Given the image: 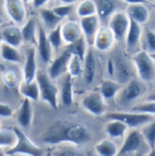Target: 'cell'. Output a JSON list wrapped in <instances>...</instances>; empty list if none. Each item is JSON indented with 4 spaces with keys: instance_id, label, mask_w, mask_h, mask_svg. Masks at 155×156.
I'll return each mask as SVG.
<instances>
[{
    "instance_id": "1",
    "label": "cell",
    "mask_w": 155,
    "mask_h": 156,
    "mask_svg": "<svg viewBox=\"0 0 155 156\" xmlns=\"http://www.w3.org/2000/svg\"><path fill=\"white\" fill-rule=\"evenodd\" d=\"M92 138V132L85 124L76 121L60 120L47 129L43 142L51 145L68 143L78 146L89 143Z\"/></svg>"
},
{
    "instance_id": "2",
    "label": "cell",
    "mask_w": 155,
    "mask_h": 156,
    "mask_svg": "<svg viewBox=\"0 0 155 156\" xmlns=\"http://www.w3.org/2000/svg\"><path fill=\"white\" fill-rule=\"evenodd\" d=\"M38 83L41 98L46 102L52 108H58V86L55 83V79L50 76L48 72L44 70H38L37 74V79Z\"/></svg>"
},
{
    "instance_id": "3",
    "label": "cell",
    "mask_w": 155,
    "mask_h": 156,
    "mask_svg": "<svg viewBox=\"0 0 155 156\" xmlns=\"http://www.w3.org/2000/svg\"><path fill=\"white\" fill-rule=\"evenodd\" d=\"M140 80L149 83L155 79V60L148 51H139L132 58Z\"/></svg>"
},
{
    "instance_id": "4",
    "label": "cell",
    "mask_w": 155,
    "mask_h": 156,
    "mask_svg": "<svg viewBox=\"0 0 155 156\" xmlns=\"http://www.w3.org/2000/svg\"><path fill=\"white\" fill-rule=\"evenodd\" d=\"M14 129L17 134V142L15 146L5 152V154H26L33 156H41L44 154V151L42 150V148H40L34 142H32L22 129L18 127H15Z\"/></svg>"
},
{
    "instance_id": "5",
    "label": "cell",
    "mask_w": 155,
    "mask_h": 156,
    "mask_svg": "<svg viewBox=\"0 0 155 156\" xmlns=\"http://www.w3.org/2000/svg\"><path fill=\"white\" fill-rule=\"evenodd\" d=\"M143 81L137 79H131L125 83L122 90H120L116 95L117 103L122 106H126L138 99L145 92L146 87Z\"/></svg>"
},
{
    "instance_id": "6",
    "label": "cell",
    "mask_w": 155,
    "mask_h": 156,
    "mask_svg": "<svg viewBox=\"0 0 155 156\" xmlns=\"http://www.w3.org/2000/svg\"><path fill=\"white\" fill-rule=\"evenodd\" d=\"M131 18L126 11L118 10L112 15L108 20V27L113 31L115 39L118 42L125 39L130 27Z\"/></svg>"
},
{
    "instance_id": "7",
    "label": "cell",
    "mask_w": 155,
    "mask_h": 156,
    "mask_svg": "<svg viewBox=\"0 0 155 156\" xmlns=\"http://www.w3.org/2000/svg\"><path fill=\"white\" fill-rule=\"evenodd\" d=\"M144 144H147V142L142 131L136 128H132V130L126 134L124 143L122 145L121 149H119L117 155L138 154Z\"/></svg>"
},
{
    "instance_id": "8",
    "label": "cell",
    "mask_w": 155,
    "mask_h": 156,
    "mask_svg": "<svg viewBox=\"0 0 155 156\" xmlns=\"http://www.w3.org/2000/svg\"><path fill=\"white\" fill-rule=\"evenodd\" d=\"M154 116L155 115H153L135 111H132V113H112L106 115V117L110 120L117 119L124 122L131 128H137L139 126H143L153 121Z\"/></svg>"
},
{
    "instance_id": "9",
    "label": "cell",
    "mask_w": 155,
    "mask_h": 156,
    "mask_svg": "<svg viewBox=\"0 0 155 156\" xmlns=\"http://www.w3.org/2000/svg\"><path fill=\"white\" fill-rule=\"evenodd\" d=\"M104 97L101 92L92 91L88 93L82 100V105L85 111L93 115L98 116L105 113L106 106Z\"/></svg>"
},
{
    "instance_id": "10",
    "label": "cell",
    "mask_w": 155,
    "mask_h": 156,
    "mask_svg": "<svg viewBox=\"0 0 155 156\" xmlns=\"http://www.w3.org/2000/svg\"><path fill=\"white\" fill-rule=\"evenodd\" d=\"M23 0H4L6 15L16 25H22L26 18V10Z\"/></svg>"
},
{
    "instance_id": "11",
    "label": "cell",
    "mask_w": 155,
    "mask_h": 156,
    "mask_svg": "<svg viewBox=\"0 0 155 156\" xmlns=\"http://www.w3.org/2000/svg\"><path fill=\"white\" fill-rule=\"evenodd\" d=\"M101 19L97 14L80 18V26L83 37L89 44H93L95 36L100 28Z\"/></svg>"
},
{
    "instance_id": "12",
    "label": "cell",
    "mask_w": 155,
    "mask_h": 156,
    "mask_svg": "<svg viewBox=\"0 0 155 156\" xmlns=\"http://www.w3.org/2000/svg\"><path fill=\"white\" fill-rule=\"evenodd\" d=\"M72 54L65 49L64 53H62L58 57L53 60L50 63V66L47 71L50 76L55 80L64 76V75H65L68 71V66Z\"/></svg>"
},
{
    "instance_id": "13",
    "label": "cell",
    "mask_w": 155,
    "mask_h": 156,
    "mask_svg": "<svg viewBox=\"0 0 155 156\" xmlns=\"http://www.w3.org/2000/svg\"><path fill=\"white\" fill-rule=\"evenodd\" d=\"M114 41H116V39L111 28L109 27H102L95 36L93 45L95 49L105 52L112 48Z\"/></svg>"
},
{
    "instance_id": "14",
    "label": "cell",
    "mask_w": 155,
    "mask_h": 156,
    "mask_svg": "<svg viewBox=\"0 0 155 156\" xmlns=\"http://www.w3.org/2000/svg\"><path fill=\"white\" fill-rule=\"evenodd\" d=\"M37 49L42 61L44 64L51 63L53 55V45L48 39L44 29L38 26V35H37Z\"/></svg>"
},
{
    "instance_id": "15",
    "label": "cell",
    "mask_w": 155,
    "mask_h": 156,
    "mask_svg": "<svg viewBox=\"0 0 155 156\" xmlns=\"http://www.w3.org/2000/svg\"><path fill=\"white\" fill-rule=\"evenodd\" d=\"M37 66L36 61V48L29 47L26 53L24 66V81L26 83L33 82L37 79Z\"/></svg>"
},
{
    "instance_id": "16",
    "label": "cell",
    "mask_w": 155,
    "mask_h": 156,
    "mask_svg": "<svg viewBox=\"0 0 155 156\" xmlns=\"http://www.w3.org/2000/svg\"><path fill=\"white\" fill-rule=\"evenodd\" d=\"M62 36L64 42L67 44H73L74 42L77 41L82 37H83L80 23L74 20H68L65 21L62 27Z\"/></svg>"
},
{
    "instance_id": "17",
    "label": "cell",
    "mask_w": 155,
    "mask_h": 156,
    "mask_svg": "<svg viewBox=\"0 0 155 156\" xmlns=\"http://www.w3.org/2000/svg\"><path fill=\"white\" fill-rule=\"evenodd\" d=\"M126 12L131 19H133L140 24L147 23L150 18V11L145 5V3L129 4Z\"/></svg>"
},
{
    "instance_id": "18",
    "label": "cell",
    "mask_w": 155,
    "mask_h": 156,
    "mask_svg": "<svg viewBox=\"0 0 155 156\" xmlns=\"http://www.w3.org/2000/svg\"><path fill=\"white\" fill-rule=\"evenodd\" d=\"M2 41L16 47H20L24 42L21 28L16 26H8L2 28Z\"/></svg>"
},
{
    "instance_id": "19",
    "label": "cell",
    "mask_w": 155,
    "mask_h": 156,
    "mask_svg": "<svg viewBox=\"0 0 155 156\" xmlns=\"http://www.w3.org/2000/svg\"><path fill=\"white\" fill-rule=\"evenodd\" d=\"M32 100L29 98L24 97V100L20 105L18 115H17V122L19 125L26 129L28 128L33 121V116H34V110H33V105H32Z\"/></svg>"
},
{
    "instance_id": "20",
    "label": "cell",
    "mask_w": 155,
    "mask_h": 156,
    "mask_svg": "<svg viewBox=\"0 0 155 156\" xmlns=\"http://www.w3.org/2000/svg\"><path fill=\"white\" fill-rule=\"evenodd\" d=\"M140 23L136 22L133 19H131L130 27L125 37V44L128 51L134 50L140 43L142 37V27Z\"/></svg>"
},
{
    "instance_id": "21",
    "label": "cell",
    "mask_w": 155,
    "mask_h": 156,
    "mask_svg": "<svg viewBox=\"0 0 155 156\" xmlns=\"http://www.w3.org/2000/svg\"><path fill=\"white\" fill-rule=\"evenodd\" d=\"M96 72V60L92 48L87 50L84 61H83V77L87 83H91Z\"/></svg>"
},
{
    "instance_id": "22",
    "label": "cell",
    "mask_w": 155,
    "mask_h": 156,
    "mask_svg": "<svg viewBox=\"0 0 155 156\" xmlns=\"http://www.w3.org/2000/svg\"><path fill=\"white\" fill-rule=\"evenodd\" d=\"M72 76L69 73L64 75L61 87V101L65 106H71L74 101Z\"/></svg>"
},
{
    "instance_id": "23",
    "label": "cell",
    "mask_w": 155,
    "mask_h": 156,
    "mask_svg": "<svg viewBox=\"0 0 155 156\" xmlns=\"http://www.w3.org/2000/svg\"><path fill=\"white\" fill-rule=\"evenodd\" d=\"M97 15L99 16L101 21L109 20L113 14L117 11L116 0H97Z\"/></svg>"
},
{
    "instance_id": "24",
    "label": "cell",
    "mask_w": 155,
    "mask_h": 156,
    "mask_svg": "<svg viewBox=\"0 0 155 156\" xmlns=\"http://www.w3.org/2000/svg\"><path fill=\"white\" fill-rule=\"evenodd\" d=\"M128 127L129 126L124 122L117 119H112L105 125V133L109 137L118 139L125 135Z\"/></svg>"
},
{
    "instance_id": "25",
    "label": "cell",
    "mask_w": 155,
    "mask_h": 156,
    "mask_svg": "<svg viewBox=\"0 0 155 156\" xmlns=\"http://www.w3.org/2000/svg\"><path fill=\"white\" fill-rule=\"evenodd\" d=\"M1 57L4 61L9 63L19 64L22 61V55L18 47L13 46L3 41L1 42Z\"/></svg>"
},
{
    "instance_id": "26",
    "label": "cell",
    "mask_w": 155,
    "mask_h": 156,
    "mask_svg": "<svg viewBox=\"0 0 155 156\" xmlns=\"http://www.w3.org/2000/svg\"><path fill=\"white\" fill-rule=\"evenodd\" d=\"M24 41L26 43H36L38 35V26L34 17H30L21 27Z\"/></svg>"
},
{
    "instance_id": "27",
    "label": "cell",
    "mask_w": 155,
    "mask_h": 156,
    "mask_svg": "<svg viewBox=\"0 0 155 156\" xmlns=\"http://www.w3.org/2000/svg\"><path fill=\"white\" fill-rule=\"evenodd\" d=\"M114 74L116 75L117 81L122 84L128 83L132 77V71L129 65L122 58H118L114 64Z\"/></svg>"
},
{
    "instance_id": "28",
    "label": "cell",
    "mask_w": 155,
    "mask_h": 156,
    "mask_svg": "<svg viewBox=\"0 0 155 156\" xmlns=\"http://www.w3.org/2000/svg\"><path fill=\"white\" fill-rule=\"evenodd\" d=\"M20 85V93L24 97L29 98L32 101H38L39 98L41 97V93H40V88H39L38 83L37 80L26 83L25 81L21 82Z\"/></svg>"
},
{
    "instance_id": "29",
    "label": "cell",
    "mask_w": 155,
    "mask_h": 156,
    "mask_svg": "<svg viewBox=\"0 0 155 156\" xmlns=\"http://www.w3.org/2000/svg\"><path fill=\"white\" fill-rule=\"evenodd\" d=\"M95 153L101 156H114L118 154V148L114 141L104 139L98 142L94 147Z\"/></svg>"
},
{
    "instance_id": "30",
    "label": "cell",
    "mask_w": 155,
    "mask_h": 156,
    "mask_svg": "<svg viewBox=\"0 0 155 156\" xmlns=\"http://www.w3.org/2000/svg\"><path fill=\"white\" fill-rule=\"evenodd\" d=\"M17 142V134L14 128L1 127L0 129V145L1 148L5 147L10 149L16 145Z\"/></svg>"
},
{
    "instance_id": "31",
    "label": "cell",
    "mask_w": 155,
    "mask_h": 156,
    "mask_svg": "<svg viewBox=\"0 0 155 156\" xmlns=\"http://www.w3.org/2000/svg\"><path fill=\"white\" fill-rule=\"evenodd\" d=\"M39 15H40V17L43 20L44 24L50 29H54L58 25H60V22L63 19L62 17H60L59 16H57L55 13L53 8L49 9V8L43 7L40 9Z\"/></svg>"
},
{
    "instance_id": "32",
    "label": "cell",
    "mask_w": 155,
    "mask_h": 156,
    "mask_svg": "<svg viewBox=\"0 0 155 156\" xmlns=\"http://www.w3.org/2000/svg\"><path fill=\"white\" fill-rule=\"evenodd\" d=\"M121 83L118 81L105 79L101 83L100 92L105 99H112L115 97L121 90Z\"/></svg>"
},
{
    "instance_id": "33",
    "label": "cell",
    "mask_w": 155,
    "mask_h": 156,
    "mask_svg": "<svg viewBox=\"0 0 155 156\" xmlns=\"http://www.w3.org/2000/svg\"><path fill=\"white\" fill-rule=\"evenodd\" d=\"M76 14L80 18L97 14L96 2L93 0H82L76 6Z\"/></svg>"
},
{
    "instance_id": "34",
    "label": "cell",
    "mask_w": 155,
    "mask_h": 156,
    "mask_svg": "<svg viewBox=\"0 0 155 156\" xmlns=\"http://www.w3.org/2000/svg\"><path fill=\"white\" fill-rule=\"evenodd\" d=\"M86 43L87 42L84 38V37H82L81 38L74 42L73 44H68L66 50L68 52H70L73 55H77L83 61H84V58H85V55L87 53Z\"/></svg>"
},
{
    "instance_id": "35",
    "label": "cell",
    "mask_w": 155,
    "mask_h": 156,
    "mask_svg": "<svg viewBox=\"0 0 155 156\" xmlns=\"http://www.w3.org/2000/svg\"><path fill=\"white\" fill-rule=\"evenodd\" d=\"M151 150H155V119L153 121L143 125L141 129Z\"/></svg>"
},
{
    "instance_id": "36",
    "label": "cell",
    "mask_w": 155,
    "mask_h": 156,
    "mask_svg": "<svg viewBox=\"0 0 155 156\" xmlns=\"http://www.w3.org/2000/svg\"><path fill=\"white\" fill-rule=\"evenodd\" d=\"M2 80L4 83L9 88H15L21 83H19V76L17 73L13 69H6L2 72Z\"/></svg>"
},
{
    "instance_id": "37",
    "label": "cell",
    "mask_w": 155,
    "mask_h": 156,
    "mask_svg": "<svg viewBox=\"0 0 155 156\" xmlns=\"http://www.w3.org/2000/svg\"><path fill=\"white\" fill-rule=\"evenodd\" d=\"M83 61L79 56L72 55L68 66V73L71 75L72 77H77L82 73H83Z\"/></svg>"
},
{
    "instance_id": "38",
    "label": "cell",
    "mask_w": 155,
    "mask_h": 156,
    "mask_svg": "<svg viewBox=\"0 0 155 156\" xmlns=\"http://www.w3.org/2000/svg\"><path fill=\"white\" fill-rule=\"evenodd\" d=\"M62 25H58L56 27L51 30L50 34L48 35V39L50 43L53 45L54 49H59L64 42L63 36H62V29H61Z\"/></svg>"
},
{
    "instance_id": "39",
    "label": "cell",
    "mask_w": 155,
    "mask_h": 156,
    "mask_svg": "<svg viewBox=\"0 0 155 156\" xmlns=\"http://www.w3.org/2000/svg\"><path fill=\"white\" fill-rule=\"evenodd\" d=\"M76 144H68L65 146H61L57 148L52 154L55 155H83L84 154L81 150L75 147Z\"/></svg>"
},
{
    "instance_id": "40",
    "label": "cell",
    "mask_w": 155,
    "mask_h": 156,
    "mask_svg": "<svg viewBox=\"0 0 155 156\" xmlns=\"http://www.w3.org/2000/svg\"><path fill=\"white\" fill-rule=\"evenodd\" d=\"M132 111L146 113V114H150V115H155V100L154 101H148L147 100L144 103L137 105L134 107H132Z\"/></svg>"
},
{
    "instance_id": "41",
    "label": "cell",
    "mask_w": 155,
    "mask_h": 156,
    "mask_svg": "<svg viewBox=\"0 0 155 156\" xmlns=\"http://www.w3.org/2000/svg\"><path fill=\"white\" fill-rule=\"evenodd\" d=\"M53 10L55 13L62 18L67 17L74 10V4H61L59 5L54 6Z\"/></svg>"
},
{
    "instance_id": "42",
    "label": "cell",
    "mask_w": 155,
    "mask_h": 156,
    "mask_svg": "<svg viewBox=\"0 0 155 156\" xmlns=\"http://www.w3.org/2000/svg\"><path fill=\"white\" fill-rule=\"evenodd\" d=\"M146 44H147V48L148 51L152 53H155V33L152 30H148L146 32Z\"/></svg>"
},
{
    "instance_id": "43",
    "label": "cell",
    "mask_w": 155,
    "mask_h": 156,
    "mask_svg": "<svg viewBox=\"0 0 155 156\" xmlns=\"http://www.w3.org/2000/svg\"><path fill=\"white\" fill-rule=\"evenodd\" d=\"M0 115L1 117H10L13 115V109L9 105L1 104L0 105Z\"/></svg>"
},
{
    "instance_id": "44",
    "label": "cell",
    "mask_w": 155,
    "mask_h": 156,
    "mask_svg": "<svg viewBox=\"0 0 155 156\" xmlns=\"http://www.w3.org/2000/svg\"><path fill=\"white\" fill-rule=\"evenodd\" d=\"M49 1L51 0H33L32 3L36 8H43Z\"/></svg>"
},
{
    "instance_id": "45",
    "label": "cell",
    "mask_w": 155,
    "mask_h": 156,
    "mask_svg": "<svg viewBox=\"0 0 155 156\" xmlns=\"http://www.w3.org/2000/svg\"><path fill=\"white\" fill-rule=\"evenodd\" d=\"M125 3H127L128 5L129 4H135V3H146L145 0H122Z\"/></svg>"
},
{
    "instance_id": "46",
    "label": "cell",
    "mask_w": 155,
    "mask_h": 156,
    "mask_svg": "<svg viewBox=\"0 0 155 156\" xmlns=\"http://www.w3.org/2000/svg\"><path fill=\"white\" fill-rule=\"evenodd\" d=\"M61 4H75L78 0H59Z\"/></svg>"
},
{
    "instance_id": "47",
    "label": "cell",
    "mask_w": 155,
    "mask_h": 156,
    "mask_svg": "<svg viewBox=\"0 0 155 156\" xmlns=\"http://www.w3.org/2000/svg\"><path fill=\"white\" fill-rule=\"evenodd\" d=\"M148 101H154L155 100V92L153 94H152L149 97H148V99H147Z\"/></svg>"
},
{
    "instance_id": "48",
    "label": "cell",
    "mask_w": 155,
    "mask_h": 156,
    "mask_svg": "<svg viewBox=\"0 0 155 156\" xmlns=\"http://www.w3.org/2000/svg\"><path fill=\"white\" fill-rule=\"evenodd\" d=\"M151 55L153 56V58L155 60V53H152V54H151Z\"/></svg>"
},
{
    "instance_id": "49",
    "label": "cell",
    "mask_w": 155,
    "mask_h": 156,
    "mask_svg": "<svg viewBox=\"0 0 155 156\" xmlns=\"http://www.w3.org/2000/svg\"><path fill=\"white\" fill-rule=\"evenodd\" d=\"M25 3H28V2H31V1H33V0H23Z\"/></svg>"
}]
</instances>
